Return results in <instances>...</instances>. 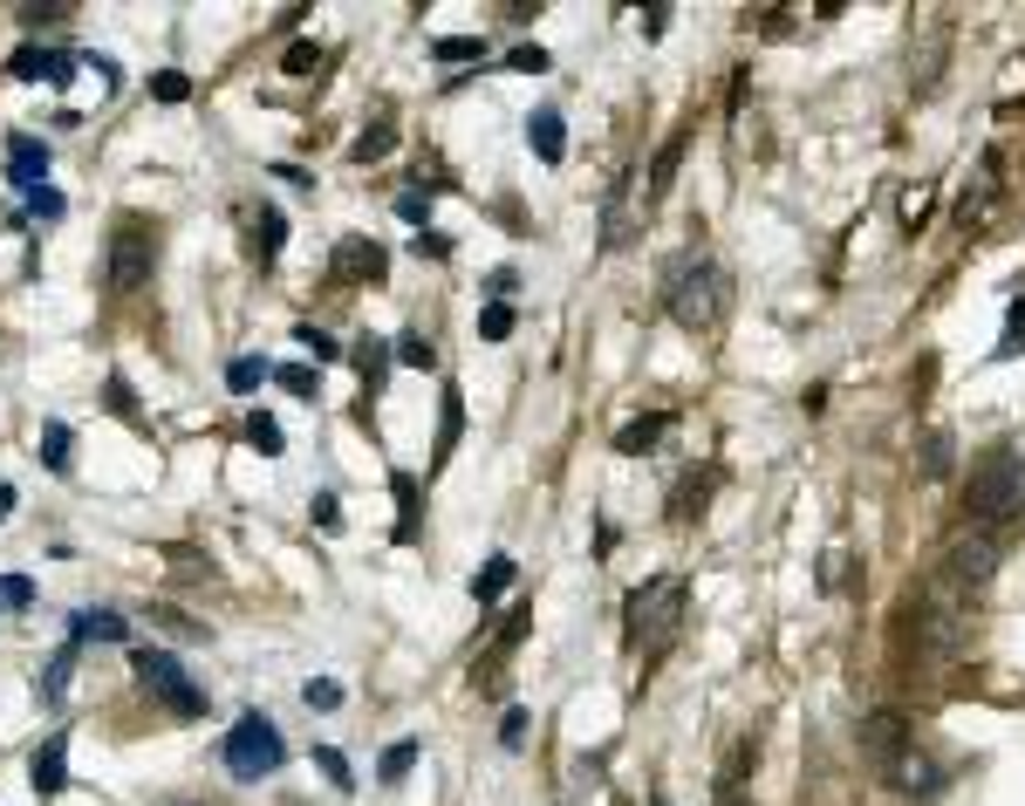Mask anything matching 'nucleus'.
Returning a JSON list of instances; mask_svg holds the SVG:
<instances>
[{
    "instance_id": "1",
    "label": "nucleus",
    "mask_w": 1025,
    "mask_h": 806,
    "mask_svg": "<svg viewBox=\"0 0 1025 806\" xmlns=\"http://www.w3.org/2000/svg\"><path fill=\"white\" fill-rule=\"evenodd\" d=\"M684 601H691L684 575H650L643 588H629V601H622V629H629V650H636L643 663H656L670 642H677V629H684Z\"/></svg>"
},
{
    "instance_id": "2",
    "label": "nucleus",
    "mask_w": 1025,
    "mask_h": 806,
    "mask_svg": "<svg viewBox=\"0 0 1025 806\" xmlns=\"http://www.w3.org/2000/svg\"><path fill=\"white\" fill-rule=\"evenodd\" d=\"M663 308H670V321H677V329H691V335H718V321H725V308H732V280H725V267H718V260H704V254H691L677 273H670Z\"/></svg>"
},
{
    "instance_id": "3",
    "label": "nucleus",
    "mask_w": 1025,
    "mask_h": 806,
    "mask_svg": "<svg viewBox=\"0 0 1025 806\" xmlns=\"http://www.w3.org/2000/svg\"><path fill=\"white\" fill-rule=\"evenodd\" d=\"M998 560H1005V534H998V527H964L951 547H943L936 595H943V601H977L984 588H992Z\"/></svg>"
},
{
    "instance_id": "4",
    "label": "nucleus",
    "mask_w": 1025,
    "mask_h": 806,
    "mask_svg": "<svg viewBox=\"0 0 1025 806\" xmlns=\"http://www.w3.org/2000/svg\"><path fill=\"white\" fill-rule=\"evenodd\" d=\"M1025 506V458L1012 445L984 452L971 465V493H964V519H977V527H998V519H1012Z\"/></svg>"
},
{
    "instance_id": "5",
    "label": "nucleus",
    "mask_w": 1025,
    "mask_h": 806,
    "mask_svg": "<svg viewBox=\"0 0 1025 806\" xmlns=\"http://www.w3.org/2000/svg\"><path fill=\"white\" fill-rule=\"evenodd\" d=\"M281 765H288V745H281V724H273L267 711H247L226 732V773L232 779H273Z\"/></svg>"
},
{
    "instance_id": "6",
    "label": "nucleus",
    "mask_w": 1025,
    "mask_h": 806,
    "mask_svg": "<svg viewBox=\"0 0 1025 806\" xmlns=\"http://www.w3.org/2000/svg\"><path fill=\"white\" fill-rule=\"evenodd\" d=\"M151 267H157V232L137 226V219H124V226H116V239H110V267H103V273H110V288H116V294L144 288Z\"/></svg>"
},
{
    "instance_id": "7",
    "label": "nucleus",
    "mask_w": 1025,
    "mask_h": 806,
    "mask_svg": "<svg viewBox=\"0 0 1025 806\" xmlns=\"http://www.w3.org/2000/svg\"><path fill=\"white\" fill-rule=\"evenodd\" d=\"M131 663H137V676H144V683H151V691L165 698V704H172L178 717L206 711V691H199V683H191V670H185V663H178L172 650H137Z\"/></svg>"
},
{
    "instance_id": "8",
    "label": "nucleus",
    "mask_w": 1025,
    "mask_h": 806,
    "mask_svg": "<svg viewBox=\"0 0 1025 806\" xmlns=\"http://www.w3.org/2000/svg\"><path fill=\"white\" fill-rule=\"evenodd\" d=\"M917 745V732H910V717L902 711H876V717H861V758L876 765V773H889V765Z\"/></svg>"
},
{
    "instance_id": "9",
    "label": "nucleus",
    "mask_w": 1025,
    "mask_h": 806,
    "mask_svg": "<svg viewBox=\"0 0 1025 806\" xmlns=\"http://www.w3.org/2000/svg\"><path fill=\"white\" fill-rule=\"evenodd\" d=\"M643 219H650V206L636 198V172H622L615 192H609V206H602V247H609V254L629 247V239L643 232Z\"/></svg>"
},
{
    "instance_id": "10",
    "label": "nucleus",
    "mask_w": 1025,
    "mask_h": 806,
    "mask_svg": "<svg viewBox=\"0 0 1025 806\" xmlns=\"http://www.w3.org/2000/svg\"><path fill=\"white\" fill-rule=\"evenodd\" d=\"M882 779H889L895 793H930V786L943 779V765H936V758H930L923 745H910V752H902V758L889 765V773H882Z\"/></svg>"
},
{
    "instance_id": "11",
    "label": "nucleus",
    "mask_w": 1025,
    "mask_h": 806,
    "mask_svg": "<svg viewBox=\"0 0 1025 806\" xmlns=\"http://www.w3.org/2000/svg\"><path fill=\"white\" fill-rule=\"evenodd\" d=\"M28 779H34V793H62L69 786V738H42V752L28 758Z\"/></svg>"
},
{
    "instance_id": "12",
    "label": "nucleus",
    "mask_w": 1025,
    "mask_h": 806,
    "mask_svg": "<svg viewBox=\"0 0 1025 806\" xmlns=\"http://www.w3.org/2000/svg\"><path fill=\"white\" fill-rule=\"evenodd\" d=\"M383 247H376V239H342V247H335V273L342 280H383Z\"/></svg>"
},
{
    "instance_id": "13",
    "label": "nucleus",
    "mask_w": 1025,
    "mask_h": 806,
    "mask_svg": "<svg viewBox=\"0 0 1025 806\" xmlns=\"http://www.w3.org/2000/svg\"><path fill=\"white\" fill-rule=\"evenodd\" d=\"M8 172H14V185H21V192L49 185V144H34V137H14V144H8Z\"/></svg>"
},
{
    "instance_id": "14",
    "label": "nucleus",
    "mask_w": 1025,
    "mask_h": 806,
    "mask_svg": "<svg viewBox=\"0 0 1025 806\" xmlns=\"http://www.w3.org/2000/svg\"><path fill=\"white\" fill-rule=\"evenodd\" d=\"M527 137H534V151H540V165H561V137H568V124H561V110H555V103H540V110H534Z\"/></svg>"
},
{
    "instance_id": "15",
    "label": "nucleus",
    "mask_w": 1025,
    "mask_h": 806,
    "mask_svg": "<svg viewBox=\"0 0 1025 806\" xmlns=\"http://www.w3.org/2000/svg\"><path fill=\"white\" fill-rule=\"evenodd\" d=\"M951 465H957V437H951V431L936 424V431L923 437V458H917V472H923L930 486H936V478H951Z\"/></svg>"
},
{
    "instance_id": "16",
    "label": "nucleus",
    "mask_w": 1025,
    "mask_h": 806,
    "mask_svg": "<svg viewBox=\"0 0 1025 806\" xmlns=\"http://www.w3.org/2000/svg\"><path fill=\"white\" fill-rule=\"evenodd\" d=\"M69 629H75V642H90V636H96V642H124V636H131V622L116 616V609H83Z\"/></svg>"
},
{
    "instance_id": "17",
    "label": "nucleus",
    "mask_w": 1025,
    "mask_h": 806,
    "mask_svg": "<svg viewBox=\"0 0 1025 806\" xmlns=\"http://www.w3.org/2000/svg\"><path fill=\"white\" fill-rule=\"evenodd\" d=\"M75 650H83V642L69 636L62 650L49 657V670H42V704H62V698H69V670H75Z\"/></svg>"
},
{
    "instance_id": "18",
    "label": "nucleus",
    "mask_w": 1025,
    "mask_h": 806,
    "mask_svg": "<svg viewBox=\"0 0 1025 806\" xmlns=\"http://www.w3.org/2000/svg\"><path fill=\"white\" fill-rule=\"evenodd\" d=\"M677 157H684V131L670 137L663 151H656V165H650V185H643V206H656V198L670 192V178H677Z\"/></svg>"
},
{
    "instance_id": "19",
    "label": "nucleus",
    "mask_w": 1025,
    "mask_h": 806,
    "mask_svg": "<svg viewBox=\"0 0 1025 806\" xmlns=\"http://www.w3.org/2000/svg\"><path fill=\"white\" fill-rule=\"evenodd\" d=\"M506 581H512V560H506V554H493L486 568L472 575V601H479V609H493V601L506 595Z\"/></svg>"
},
{
    "instance_id": "20",
    "label": "nucleus",
    "mask_w": 1025,
    "mask_h": 806,
    "mask_svg": "<svg viewBox=\"0 0 1025 806\" xmlns=\"http://www.w3.org/2000/svg\"><path fill=\"white\" fill-rule=\"evenodd\" d=\"M663 431H670V417L650 411L643 424H622V431H615V452H650V445H663Z\"/></svg>"
},
{
    "instance_id": "21",
    "label": "nucleus",
    "mask_w": 1025,
    "mask_h": 806,
    "mask_svg": "<svg viewBox=\"0 0 1025 806\" xmlns=\"http://www.w3.org/2000/svg\"><path fill=\"white\" fill-rule=\"evenodd\" d=\"M992 165H977V185H964V206H957V226H977L984 213H992Z\"/></svg>"
},
{
    "instance_id": "22",
    "label": "nucleus",
    "mask_w": 1025,
    "mask_h": 806,
    "mask_svg": "<svg viewBox=\"0 0 1025 806\" xmlns=\"http://www.w3.org/2000/svg\"><path fill=\"white\" fill-rule=\"evenodd\" d=\"M417 752H424L417 738H397V745L383 752V765H376V779H383V786H404V779H411V765H417Z\"/></svg>"
},
{
    "instance_id": "23",
    "label": "nucleus",
    "mask_w": 1025,
    "mask_h": 806,
    "mask_svg": "<svg viewBox=\"0 0 1025 806\" xmlns=\"http://www.w3.org/2000/svg\"><path fill=\"white\" fill-rule=\"evenodd\" d=\"M458 431H465V396L445 383V417H438V465L452 458V445H458Z\"/></svg>"
},
{
    "instance_id": "24",
    "label": "nucleus",
    "mask_w": 1025,
    "mask_h": 806,
    "mask_svg": "<svg viewBox=\"0 0 1025 806\" xmlns=\"http://www.w3.org/2000/svg\"><path fill=\"white\" fill-rule=\"evenodd\" d=\"M267 376H273V370H267L260 355H232V370H226V390H232V396H253Z\"/></svg>"
},
{
    "instance_id": "25",
    "label": "nucleus",
    "mask_w": 1025,
    "mask_h": 806,
    "mask_svg": "<svg viewBox=\"0 0 1025 806\" xmlns=\"http://www.w3.org/2000/svg\"><path fill=\"white\" fill-rule=\"evenodd\" d=\"M349 355H356V370H363V383L376 390L383 383V370H390V342H376V335H363L356 349H349Z\"/></svg>"
},
{
    "instance_id": "26",
    "label": "nucleus",
    "mask_w": 1025,
    "mask_h": 806,
    "mask_svg": "<svg viewBox=\"0 0 1025 806\" xmlns=\"http://www.w3.org/2000/svg\"><path fill=\"white\" fill-rule=\"evenodd\" d=\"M42 458H49V472H69V465H75V437H69V424H49V431H42Z\"/></svg>"
},
{
    "instance_id": "27",
    "label": "nucleus",
    "mask_w": 1025,
    "mask_h": 806,
    "mask_svg": "<svg viewBox=\"0 0 1025 806\" xmlns=\"http://www.w3.org/2000/svg\"><path fill=\"white\" fill-rule=\"evenodd\" d=\"M8 69L21 75V83H42V75H55V55H49V49H14Z\"/></svg>"
},
{
    "instance_id": "28",
    "label": "nucleus",
    "mask_w": 1025,
    "mask_h": 806,
    "mask_svg": "<svg viewBox=\"0 0 1025 806\" xmlns=\"http://www.w3.org/2000/svg\"><path fill=\"white\" fill-rule=\"evenodd\" d=\"M21 213H28V219H62V192H55V185L21 192Z\"/></svg>"
},
{
    "instance_id": "29",
    "label": "nucleus",
    "mask_w": 1025,
    "mask_h": 806,
    "mask_svg": "<svg viewBox=\"0 0 1025 806\" xmlns=\"http://www.w3.org/2000/svg\"><path fill=\"white\" fill-rule=\"evenodd\" d=\"M301 698H308V711H335V704H342V683H335V676H308Z\"/></svg>"
},
{
    "instance_id": "30",
    "label": "nucleus",
    "mask_w": 1025,
    "mask_h": 806,
    "mask_svg": "<svg viewBox=\"0 0 1025 806\" xmlns=\"http://www.w3.org/2000/svg\"><path fill=\"white\" fill-rule=\"evenodd\" d=\"M397 540H417V478H397Z\"/></svg>"
},
{
    "instance_id": "31",
    "label": "nucleus",
    "mask_w": 1025,
    "mask_h": 806,
    "mask_svg": "<svg viewBox=\"0 0 1025 806\" xmlns=\"http://www.w3.org/2000/svg\"><path fill=\"white\" fill-rule=\"evenodd\" d=\"M247 445L273 458V452H281V445H288V437H281V424H273V417H247Z\"/></svg>"
},
{
    "instance_id": "32",
    "label": "nucleus",
    "mask_w": 1025,
    "mask_h": 806,
    "mask_svg": "<svg viewBox=\"0 0 1025 806\" xmlns=\"http://www.w3.org/2000/svg\"><path fill=\"white\" fill-rule=\"evenodd\" d=\"M151 96H157V103H185V96H191V83H185L178 69H157V75H151Z\"/></svg>"
},
{
    "instance_id": "33",
    "label": "nucleus",
    "mask_w": 1025,
    "mask_h": 806,
    "mask_svg": "<svg viewBox=\"0 0 1025 806\" xmlns=\"http://www.w3.org/2000/svg\"><path fill=\"white\" fill-rule=\"evenodd\" d=\"M314 765H322V773H329V779H335L342 793H349V786H356V773H349V758H342L335 745H314Z\"/></svg>"
},
{
    "instance_id": "34",
    "label": "nucleus",
    "mask_w": 1025,
    "mask_h": 806,
    "mask_svg": "<svg viewBox=\"0 0 1025 806\" xmlns=\"http://www.w3.org/2000/svg\"><path fill=\"white\" fill-rule=\"evenodd\" d=\"M438 62H486V42H472V34H458V42H438Z\"/></svg>"
},
{
    "instance_id": "35",
    "label": "nucleus",
    "mask_w": 1025,
    "mask_h": 806,
    "mask_svg": "<svg viewBox=\"0 0 1025 806\" xmlns=\"http://www.w3.org/2000/svg\"><path fill=\"white\" fill-rule=\"evenodd\" d=\"M479 335H486V342H506V335H512V308H499V301H493V308L479 314Z\"/></svg>"
},
{
    "instance_id": "36",
    "label": "nucleus",
    "mask_w": 1025,
    "mask_h": 806,
    "mask_svg": "<svg viewBox=\"0 0 1025 806\" xmlns=\"http://www.w3.org/2000/svg\"><path fill=\"white\" fill-rule=\"evenodd\" d=\"M28 601H34L28 575H0V609H28Z\"/></svg>"
},
{
    "instance_id": "37",
    "label": "nucleus",
    "mask_w": 1025,
    "mask_h": 806,
    "mask_svg": "<svg viewBox=\"0 0 1025 806\" xmlns=\"http://www.w3.org/2000/svg\"><path fill=\"white\" fill-rule=\"evenodd\" d=\"M506 69H520V75H540V69H547V49H540V42H520V49L506 55Z\"/></svg>"
},
{
    "instance_id": "38",
    "label": "nucleus",
    "mask_w": 1025,
    "mask_h": 806,
    "mask_svg": "<svg viewBox=\"0 0 1025 806\" xmlns=\"http://www.w3.org/2000/svg\"><path fill=\"white\" fill-rule=\"evenodd\" d=\"M397 355L411 362V370H431V342H424L417 329H411V335H397Z\"/></svg>"
},
{
    "instance_id": "39",
    "label": "nucleus",
    "mask_w": 1025,
    "mask_h": 806,
    "mask_svg": "<svg viewBox=\"0 0 1025 806\" xmlns=\"http://www.w3.org/2000/svg\"><path fill=\"white\" fill-rule=\"evenodd\" d=\"M397 213H404L411 226H424V219H431V198H424V192H404V198H397Z\"/></svg>"
},
{
    "instance_id": "40",
    "label": "nucleus",
    "mask_w": 1025,
    "mask_h": 806,
    "mask_svg": "<svg viewBox=\"0 0 1025 806\" xmlns=\"http://www.w3.org/2000/svg\"><path fill=\"white\" fill-rule=\"evenodd\" d=\"M1018 335H1025V301H1012V321H1005V342H998V355H1012V349H1018Z\"/></svg>"
},
{
    "instance_id": "41",
    "label": "nucleus",
    "mask_w": 1025,
    "mask_h": 806,
    "mask_svg": "<svg viewBox=\"0 0 1025 806\" xmlns=\"http://www.w3.org/2000/svg\"><path fill=\"white\" fill-rule=\"evenodd\" d=\"M390 151V131L376 124V131H363V144H356V157H363V165H370V157H383Z\"/></svg>"
},
{
    "instance_id": "42",
    "label": "nucleus",
    "mask_w": 1025,
    "mask_h": 806,
    "mask_svg": "<svg viewBox=\"0 0 1025 806\" xmlns=\"http://www.w3.org/2000/svg\"><path fill=\"white\" fill-rule=\"evenodd\" d=\"M902 219L923 226V219H930V192H910V198H902Z\"/></svg>"
},
{
    "instance_id": "43",
    "label": "nucleus",
    "mask_w": 1025,
    "mask_h": 806,
    "mask_svg": "<svg viewBox=\"0 0 1025 806\" xmlns=\"http://www.w3.org/2000/svg\"><path fill=\"white\" fill-rule=\"evenodd\" d=\"M499 738H506V745H520V738H527V711H506V724H499Z\"/></svg>"
},
{
    "instance_id": "44",
    "label": "nucleus",
    "mask_w": 1025,
    "mask_h": 806,
    "mask_svg": "<svg viewBox=\"0 0 1025 806\" xmlns=\"http://www.w3.org/2000/svg\"><path fill=\"white\" fill-rule=\"evenodd\" d=\"M281 383H288L294 396H314V370H281Z\"/></svg>"
},
{
    "instance_id": "45",
    "label": "nucleus",
    "mask_w": 1025,
    "mask_h": 806,
    "mask_svg": "<svg viewBox=\"0 0 1025 806\" xmlns=\"http://www.w3.org/2000/svg\"><path fill=\"white\" fill-rule=\"evenodd\" d=\"M294 335H301V342H308V349H314V355H335V342H329V335H322V329H308V321H301V329H294Z\"/></svg>"
},
{
    "instance_id": "46",
    "label": "nucleus",
    "mask_w": 1025,
    "mask_h": 806,
    "mask_svg": "<svg viewBox=\"0 0 1025 806\" xmlns=\"http://www.w3.org/2000/svg\"><path fill=\"white\" fill-rule=\"evenodd\" d=\"M0 513H14V486H0Z\"/></svg>"
}]
</instances>
